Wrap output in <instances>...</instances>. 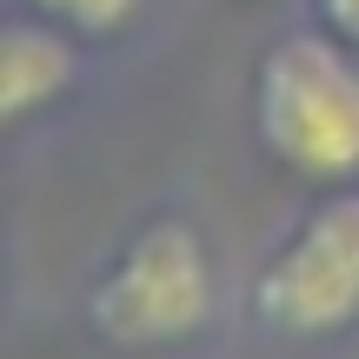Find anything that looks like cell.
Segmentation results:
<instances>
[{
	"label": "cell",
	"mask_w": 359,
	"mask_h": 359,
	"mask_svg": "<svg viewBox=\"0 0 359 359\" xmlns=\"http://www.w3.org/2000/svg\"><path fill=\"white\" fill-rule=\"evenodd\" d=\"M213 306V273H206V246L187 219H154L127 240V253L107 266V280L93 286L87 320L107 346L154 353L180 346L206 326Z\"/></svg>",
	"instance_id": "obj_2"
},
{
	"label": "cell",
	"mask_w": 359,
	"mask_h": 359,
	"mask_svg": "<svg viewBox=\"0 0 359 359\" xmlns=\"http://www.w3.org/2000/svg\"><path fill=\"white\" fill-rule=\"evenodd\" d=\"M27 7H40L47 20L74 27V34H120L140 13V0H27Z\"/></svg>",
	"instance_id": "obj_5"
},
{
	"label": "cell",
	"mask_w": 359,
	"mask_h": 359,
	"mask_svg": "<svg viewBox=\"0 0 359 359\" xmlns=\"http://www.w3.org/2000/svg\"><path fill=\"white\" fill-rule=\"evenodd\" d=\"M74 87V40L60 27H40V20H13L0 34V114L27 120L34 107L60 100Z\"/></svg>",
	"instance_id": "obj_4"
},
{
	"label": "cell",
	"mask_w": 359,
	"mask_h": 359,
	"mask_svg": "<svg viewBox=\"0 0 359 359\" xmlns=\"http://www.w3.org/2000/svg\"><path fill=\"white\" fill-rule=\"evenodd\" d=\"M320 13H326V27H333L339 40L359 47V0H320Z\"/></svg>",
	"instance_id": "obj_6"
},
{
	"label": "cell",
	"mask_w": 359,
	"mask_h": 359,
	"mask_svg": "<svg viewBox=\"0 0 359 359\" xmlns=\"http://www.w3.org/2000/svg\"><path fill=\"white\" fill-rule=\"evenodd\" d=\"M253 313L280 339H333L359 320V193L339 187L266 259Z\"/></svg>",
	"instance_id": "obj_3"
},
{
	"label": "cell",
	"mask_w": 359,
	"mask_h": 359,
	"mask_svg": "<svg viewBox=\"0 0 359 359\" xmlns=\"http://www.w3.org/2000/svg\"><path fill=\"white\" fill-rule=\"evenodd\" d=\"M259 147L313 187L359 180V67L339 34H286L253 80Z\"/></svg>",
	"instance_id": "obj_1"
}]
</instances>
